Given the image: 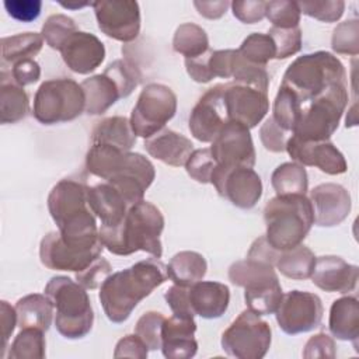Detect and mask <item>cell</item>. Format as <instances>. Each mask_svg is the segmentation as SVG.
I'll return each instance as SVG.
<instances>
[{
    "instance_id": "cell-1",
    "label": "cell",
    "mask_w": 359,
    "mask_h": 359,
    "mask_svg": "<svg viewBox=\"0 0 359 359\" xmlns=\"http://www.w3.org/2000/svg\"><path fill=\"white\" fill-rule=\"evenodd\" d=\"M167 279V266L156 257L111 273L100 286L98 294L105 316L115 324L126 321L139 302Z\"/></svg>"
},
{
    "instance_id": "cell-2",
    "label": "cell",
    "mask_w": 359,
    "mask_h": 359,
    "mask_svg": "<svg viewBox=\"0 0 359 359\" xmlns=\"http://www.w3.org/2000/svg\"><path fill=\"white\" fill-rule=\"evenodd\" d=\"M164 230V216L161 210L147 202L140 201L129 206L123 220L116 226H102L98 236L102 245L115 255H130L144 251L156 258H161L163 245L160 236Z\"/></svg>"
},
{
    "instance_id": "cell-3",
    "label": "cell",
    "mask_w": 359,
    "mask_h": 359,
    "mask_svg": "<svg viewBox=\"0 0 359 359\" xmlns=\"http://www.w3.org/2000/svg\"><path fill=\"white\" fill-rule=\"evenodd\" d=\"M265 237L278 251L293 248L307 237L314 213L306 195H276L264 208Z\"/></svg>"
},
{
    "instance_id": "cell-4",
    "label": "cell",
    "mask_w": 359,
    "mask_h": 359,
    "mask_svg": "<svg viewBox=\"0 0 359 359\" xmlns=\"http://www.w3.org/2000/svg\"><path fill=\"white\" fill-rule=\"evenodd\" d=\"M45 294L56 309L55 327L67 339L86 337L94 323V311L86 289L67 276L50 278L45 286Z\"/></svg>"
},
{
    "instance_id": "cell-5",
    "label": "cell",
    "mask_w": 359,
    "mask_h": 359,
    "mask_svg": "<svg viewBox=\"0 0 359 359\" xmlns=\"http://www.w3.org/2000/svg\"><path fill=\"white\" fill-rule=\"evenodd\" d=\"M334 83H346L344 65L332 53L317 50L294 59L287 66L280 86L294 91L306 105Z\"/></svg>"
},
{
    "instance_id": "cell-6",
    "label": "cell",
    "mask_w": 359,
    "mask_h": 359,
    "mask_svg": "<svg viewBox=\"0 0 359 359\" xmlns=\"http://www.w3.org/2000/svg\"><path fill=\"white\" fill-rule=\"evenodd\" d=\"M273 268L269 264L248 258L236 261L229 268L230 282L244 287L245 304L258 316L273 314L283 296Z\"/></svg>"
},
{
    "instance_id": "cell-7",
    "label": "cell",
    "mask_w": 359,
    "mask_h": 359,
    "mask_svg": "<svg viewBox=\"0 0 359 359\" xmlns=\"http://www.w3.org/2000/svg\"><path fill=\"white\" fill-rule=\"evenodd\" d=\"M348 101V84H331L303 107L300 119L292 133L306 142L328 140L338 129Z\"/></svg>"
},
{
    "instance_id": "cell-8",
    "label": "cell",
    "mask_w": 359,
    "mask_h": 359,
    "mask_svg": "<svg viewBox=\"0 0 359 359\" xmlns=\"http://www.w3.org/2000/svg\"><path fill=\"white\" fill-rule=\"evenodd\" d=\"M86 109L81 84L60 77L43 81L34 97L32 114L42 125H55L76 119Z\"/></svg>"
},
{
    "instance_id": "cell-9",
    "label": "cell",
    "mask_w": 359,
    "mask_h": 359,
    "mask_svg": "<svg viewBox=\"0 0 359 359\" xmlns=\"http://www.w3.org/2000/svg\"><path fill=\"white\" fill-rule=\"evenodd\" d=\"M272 341L269 324L250 309L241 311L222 335L223 351L237 359H261Z\"/></svg>"
},
{
    "instance_id": "cell-10",
    "label": "cell",
    "mask_w": 359,
    "mask_h": 359,
    "mask_svg": "<svg viewBox=\"0 0 359 359\" xmlns=\"http://www.w3.org/2000/svg\"><path fill=\"white\" fill-rule=\"evenodd\" d=\"M177 112V95L164 84L150 83L139 94L130 114V126L136 136L149 139L165 128Z\"/></svg>"
},
{
    "instance_id": "cell-11",
    "label": "cell",
    "mask_w": 359,
    "mask_h": 359,
    "mask_svg": "<svg viewBox=\"0 0 359 359\" xmlns=\"http://www.w3.org/2000/svg\"><path fill=\"white\" fill-rule=\"evenodd\" d=\"M275 314L276 323L285 334L297 335L321 324L324 307L316 293L290 290L282 296Z\"/></svg>"
},
{
    "instance_id": "cell-12",
    "label": "cell",
    "mask_w": 359,
    "mask_h": 359,
    "mask_svg": "<svg viewBox=\"0 0 359 359\" xmlns=\"http://www.w3.org/2000/svg\"><path fill=\"white\" fill-rule=\"evenodd\" d=\"M210 184L217 194L240 209H251L262 196L261 177L251 167L226 168L216 165Z\"/></svg>"
},
{
    "instance_id": "cell-13",
    "label": "cell",
    "mask_w": 359,
    "mask_h": 359,
    "mask_svg": "<svg viewBox=\"0 0 359 359\" xmlns=\"http://www.w3.org/2000/svg\"><path fill=\"white\" fill-rule=\"evenodd\" d=\"M98 28L121 42L136 39L140 32V7L133 0H101L93 3Z\"/></svg>"
},
{
    "instance_id": "cell-14",
    "label": "cell",
    "mask_w": 359,
    "mask_h": 359,
    "mask_svg": "<svg viewBox=\"0 0 359 359\" xmlns=\"http://www.w3.org/2000/svg\"><path fill=\"white\" fill-rule=\"evenodd\" d=\"M102 250V244L88 248L67 244L59 231H49L41 240L39 258L48 269L80 272L101 257Z\"/></svg>"
},
{
    "instance_id": "cell-15",
    "label": "cell",
    "mask_w": 359,
    "mask_h": 359,
    "mask_svg": "<svg viewBox=\"0 0 359 359\" xmlns=\"http://www.w3.org/2000/svg\"><path fill=\"white\" fill-rule=\"evenodd\" d=\"M217 165L254 167L255 149L250 129L238 122L229 121L209 147Z\"/></svg>"
},
{
    "instance_id": "cell-16",
    "label": "cell",
    "mask_w": 359,
    "mask_h": 359,
    "mask_svg": "<svg viewBox=\"0 0 359 359\" xmlns=\"http://www.w3.org/2000/svg\"><path fill=\"white\" fill-rule=\"evenodd\" d=\"M223 104L229 121L248 129L255 128L269 109L268 93L234 81L223 84Z\"/></svg>"
},
{
    "instance_id": "cell-17",
    "label": "cell",
    "mask_w": 359,
    "mask_h": 359,
    "mask_svg": "<svg viewBox=\"0 0 359 359\" xmlns=\"http://www.w3.org/2000/svg\"><path fill=\"white\" fill-rule=\"evenodd\" d=\"M229 122L223 104V84L209 88L195 104L189 115L191 135L203 143H212Z\"/></svg>"
},
{
    "instance_id": "cell-18",
    "label": "cell",
    "mask_w": 359,
    "mask_h": 359,
    "mask_svg": "<svg viewBox=\"0 0 359 359\" xmlns=\"http://www.w3.org/2000/svg\"><path fill=\"white\" fill-rule=\"evenodd\" d=\"M285 150L292 160L303 167H317L330 175H339L348 170L344 154L330 140L306 142L292 135L286 142Z\"/></svg>"
},
{
    "instance_id": "cell-19",
    "label": "cell",
    "mask_w": 359,
    "mask_h": 359,
    "mask_svg": "<svg viewBox=\"0 0 359 359\" xmlns=\"http://www.w3.org/2000/svg\"><path fill=\"white\" fill-rule=\"evenodd\" d=\"M156 177L154 165L140 153L128 151L123 165L107 180L125 198L129 206L143 201L146 189Z\"/></svg>"
},
{
    "instance_id": "cell-20",
    "label": "cell",
    "mask_w": 359,
    "mask_h": 359,
    "mask_svg": "<svg viewBox=\"0 0 359 359\" xmlns=\"http://www.w3.org/2000/svg\"><path fill=\"white\" fill-rule=\"evenodd\" d=\"M310 202L314 213V224L334 227L341 224L349 215L352 202L349 192L339 184L325 182L310 191Z\"/></svg>"
},
{
    "instance_id": "cell-21",
    "label": "cell",
    "mask_w": 359,
    "mask_h": 359,
    "mask_svg": "<svg viewBox=\"0 0 359 359\" xmlns=\"http://www.w3.org/2000/svg\"><path fill=\"white\" fill-rule=\"evenodd\" d=\"M88 187L76 180H60L48 195V210L57 227L87 213L90 209L87 203Z\"/></svg>"
},
{
    "instance_id": "cell-22",
    "label": "cell",
    "mask_w": 359,
    "mask_h": 359,
    "mask_svg": "<svg viewBox=\"0 0 359 359\" xmlns=\"http://www.w3.org/2000/svg\"><path fill=\"white\" fill-rule=\"evenodd\" d=\"M65 65L74 73L88 74L105 59L104 43L90 32H74L60 49Z\"/></svg>"
},
{
    "instance_id": "cell-23",
    "label": "cell",
    "mask_w": 359,
    "mask_h": 359,
    "mask_svg": "<svg viewBox=\"0 0 359 359\" xmlns=\"http://www.w3.org/2000/svg\"><path fill=\"white\" fill-rule=\"evenodd\" d=\"M359 268L348 264L337 255H323L316 258L311 282L324 292L349 293L353 292L358 283Z\"/></svg>"
},
{
    "instance_id": "cell-24",
    "label": "cell",
    "mask_w": 359,
    "mask_h": 359,
    "mask_svg": "<svg viewBox=\"0 0 359 359\" xmlns=\"http://www.w3.org/2000/svg\"><path fill=\"white\" fill-rule=\"evenodd\" d=\"M196 323L194 317L172 314L161 328V352L167 359H189L198 351L195 339Z\"/></svg>"
},
{
    "instance_id": "cell-25",
    "label": "cell",
    "mask_w": 359,
    "mask_h": 359,
    "mask_svg": "<svg viewBox=\"0 0 359 359\" xmlns=\"http://www.w3.org/2000/svg\"><path fill=\"white\" fill-rule=\"evenodd\" d=\"M188 297L195 316L213 320L226 313L230 303V289L220 282L199 280L188 286Z\"/></svg>"
},
{
    "instance_id": "cell-26",
    "label": "cell",
    "mask_w": 359,
    "mask_h": 359,
    "mask_svg": "<svg viewBox=\"0 0 359 359\" xmlns=\"http://www.w3.org/2000/svg\"><path fill=\"white\" fill-rule=\"evenodd\" d=\"M144 149L146 151L171 167H181L185 165L188 157L194 151L192 142L168 128H163L156 135L144 139Z\"/></svg>"
},
{
    "instance_id": "cell-27",
    "label": "cell",
    "mask_w": 359,
    "mask_h": 359,
    "mask_svg": "<svg viewBox=\"0 0 359 359\" xmlns=\"http://www.w3.org/2000/svg\"><path fill=\"white\" fill-rule=\"evenodd\" d=\"M87 203L102 226H116L129 209L121 192L109 182L97 184L87 191Z\"/></svg>"
},
{
    "instance_id": "cell-28",
    "label": "cell",
    "mask_w": 359,
    "mask_h": 359,
    "mask_svg": "<svg viewBox=\"0 0 359 359\" xmlns=\"http://www.w3.org/2000/svg\"><path fill=\"white\" fill-rule=\"evenodd\" d=\"M328 328L332 337L341 341H351L358 349L359 302L355 296H344L332 302Z\"/></svg>"
},
{
    "instance_id": "cell-29",
    "label": "cell",
    "mask_w": 359,
    "mask_h": 359,
    "mask_svg": "<svg viewBox=\"0 0 359 359\" xmlns=\"http://www.w3.org/2000/svg\"><path fill=\"white\" fill-rule=\"evenodd\" d=\"M29 112V100L24 87L18 86L4 69L0 73V122L15 123Z\"/></svg>"
},
{
    "instance_id": "cell-30",
    "label": "cell",
    "mask_w": 359,
    "mask_h": 359,
    "mask_svg": "<svg viewBox=\"0 0 359 359\" xmlns=\"http://www.w3.org/2000/svg\"><path fill=\"white\" fill-rule=\"evenodd\" d=\"M86 97V112L88 115H101L112 107L119 98L121 93L115 81L105 73L91 76L81 83Z\"/></svg>"
},
{
    "instance_id": "cell-31",
    "label": "cell",
    "mask_w": 359,
    "mask_h": 359,
    "mask_svg": "<svg viewBox=\"0 0 359 359\" xmlns=\"http://www.w3.org/2000/svg\"><path fill=\"white\" fill-rule=\"evenodd\" d=\"M53 304L46 294H27L15 303L17 324L20 328L34 327L48 331L53 317Z\"/></svg>"
},
{
    "instance_id": "cell-32",
    "label": "cell",
    "mask_w": 359,
    "mask_h": 359,
    "mask_svg": "<svg viewBox=\"0 0 359 359\" xmlns=\"http://www.w3.org/2000/svg\"><path fill=\"white\" fill-rule=\"evenodd\" d=\"M108 144L129 151L136 143L130 121L125 116H109L100 121L91 133V144Z\"/></svg>"
},
{
    "instance_id": "cell-33",
    "label": "cell",
    "mask_w": 359,
    "mask_h": 359,
    "mask_svg": "<svg viewBox=\"0 0 359 359\" xmlns=\"http://www.w3.org/2000/svg\"><path fill=\"white\" fill-rule=\"evenodd\" d=\"M208 264L202 254L196 251H180L167 265L168 278L180 286H191L203 279Z\"/></svg>"
},
{
    "instance_id": "cell-34",
    "label": "cell",
    "mask_w": 359,
    "mask_h": 359,
    "mask_svg": "<svg viewBox=\"0 0 359 359\" xmlns=\"http://www.w3.org/2000/svg\"><path fill=\"white\" fill-rule=\"evenodd\" d=\"M128 151L108 144H91L86 156V168L90 174L108 180L125 163Z\"/></svg>"
},
{
    "instance_id": "cell-35",
    "label": "cell",
    "mask_w": 359,
    "mask_h": 359,
    "mask_svg": "<svg viewBox=\"0 0 359 359\" xmlns=\"http://www.w3.org/2000/svg\"><path fill=\"white\" fill-rule=\"evenodd\" d=\"M316 258L317 257L309 247L299 244L293 248L280 251L275 266L283 276L289 279L303 280L311 276L316 265Z\"/></svg>"
},
{
    "instance_id": "cell-36",
    "label": "cell",
    "mask_w": 359,
    "mask_h": 359,
    "mask_svg": "<svg viewBox=\"0 0 359 359\" xmlns=\"http://www.w3.org/2000/svg\"><path fill=\"white\" fill-rule=\"evenodd\" d=\"M271 184L276 195H306L309 188L307 171L296 161L283 163L273 170Z\"/></svg>"
},
{
    "instance_id": "cell-37",
    "label": "cell",
    "mask_w": 359,
    "mask_h": 359,
    "mask_svg": "<svg viewBox=\"0 0 359 359\" xmlns=\"http://www.w3.org/2000/svg\"><path fill=\"white\" fill-rule=\"evenodd\" d=\"M43 46V36L38 32H21L1 38V57L11 65L34 59Z\"/></svg>"
},
{
    "instance_id": "cell-38",
    "label": "cell",
    "mask_w": 359,
    "mask_h": 359,
    "mask_svg": "<svg viewBox=\"0 0 359 359\" xmlns=\"http://www.w3.org/2000/svg\"><path fill=\"white\" fill-rule=\"evenodd\" d=\"M172 48L177 53L185 56V59L195 57L209 49V38L202 27L194 22H185L175 29Z\"/></svg>"
},
{
    "instance_id": "cell-39",
    "label": "cell",
    "mask_w": 359,
    "mask_h": 359,
    "mask_svg": "<svg viewBox=\"0 0 359 359\" xmlns=\"http://www.w3.org/2000/svg\"><path fill=\"white\" fill-rule=\"evenodd\" d=\"M303 107V102L299 100L294 91L286 86H280L273 101L272 118L283 130L293 132L300 119Z\"/></svg>"
},
{
    "instance_id": "cell-40",
    "label": "cell",
    "mask_w": 359,
    "mask_h": 359,
    "mask_svg": "<svg viewBox=\"0 0 359 359\" xmlns=\"http://www.w3.org/2000/svg\"><path fill=\"white\" fill-rule=\"evenodd\" d=\"M45 331L34 327L21 328L14 338L8 355V359H42L45 358Z\"/></svg>"
},
{
    "instance_id": "cell-41",
    "label": "cell",
    "mask_w": 359,
    "mask_h": 359,
    "mask_svg": "<svg viewBox=\"0 0 359 359\" xmlns=\"http://www.w3.org/2000/svg\"><path fill=\"white\" fill-rule=\"evenodd\" d=\"M237 50L244 59L259 66H266L271 59L276 57V49L272 38L262 32L250 34Z\"/></svg>"
},
{
    "instance_id": "cell-42",
    "label": "cell",
    "mask_w": 359,
    "mask_h": 359,
    "mask_svg": "<svg viewBox=\"0 0 359 359\" xmlns=\"http://www.w3.org/2000/svg\"><path fill=\"white\" fill-rule=\"evenodd\" d=\"M102 73H105L115 81L121 93V98L130 95L142 80L139 67L129 57L114 60L105 67Z\"/></svg>"
},
{
    "instance_id": "cell-43",
    "label": "cell",
    "mask_w": 359,
    "mask_h": 359,
    "mask_svg": "<svg viewBox=\"0 0 359 359\" xmlns=\"http://www.w3.org/2000/svg\"><path fill=\"white\" fill-rule=\"evenodd\" d=\"M265 67L266 66H259V65L248 62L237 50L236 60L233 65L231 79L234 83L245 84V86L254 87L257 90H261L264 93H268L269 74Z\"/></svg>"
},
{
    "instance_id": "cell-44",
    "label": "cell",
    "mask_w": 359,
    "mask_h": 359,
    "mask_svg": "<svg viewBox=\"0 0 359 359\" xmlns=\"http://www.w3.org/2000/svg\"><path fill=\"white\" fill-rule=\"evenodd\" d=\"M77 31L79 27L73 18L66 14H52L43 22L41 35L52 49L60 52L65 42Z\"/></svg>"
},
{
    "instance_id": "cell-45",
    "label": "cell",
    "mask_w": 359,
    "mask_h": 359,
    "mask_svg": "<svg viewBox=\"0 0 359 359\" xmlns=\"http://www.w3.org/2000/svg\"><path fill=\"white\" fill-rule=\"evenodd\" d=\"M331 48L339 55L356 56L359 53V21L356 18L339 22L334 28Z\"/></svg>"
},
{
    "instance_id": "cell-46",
    "label": "cell",
    "mask_w": 359,
    "mask_h": 359,
    "mask_svg": "<svg viewBox=\"0 0 359 359\" xmlns=\"http://www.w3.org/2000/svg\"><path fill=\"white\" fill-rule=\"evenodd\" d=\"M300 8L297 1L289 0H273L266 1L265 17L276 28H294L300 22Z\"/></svg>"
},
{
    "instance_id": "cell-47",
    "label": "cell",
    "mask_w": 359,
    "mask_h": 359,
    "mask_svg": "<svg viewBox=\"0 0 359 359\" xmlns=\"http://www.w3.org/2000/svg\"><path fill=\"white\" fill-rule=\"evenodd\" d=\"M165 317L158 311H147L140 316L135 325V334L150 351L161 348V328Z\"/></svg>"
},
{
    "instance_id": "cell-48",
    "label": "cell",
    "mask_w": 359,
    "mask_h": 359,
    "mask_svg": "<svg viewBox=\"0 0 359 359\" xmlns=\"http://www.w3.org/2000/svg\"><path fill=\"white\" fill-rule=\"evenodd\" d=\"M268 35L272 38L276 49L275 59H286L296 55L302 49V29L294 28H276L271 27Z\"/></svg>"
},
{
    "instance_id": "cell-49",
    "label": "cell",
    "mask_w": 359,
    "mask_h": 359,
    "mask_svg": "<svg viewBox=\"0 0 359 359\" xmlns=\"http://www.w3.org/2000/svg\"><path fill=\"white\" fill-rule=\"evenodd\" d=\"M300 13L313 17L323 22L338 21L345 10L342 0H323V1H297Z\"/></svg>"
},
{
    "instance_id": "cell-50",
    "label": "cell",
    "mask_w": 359,
    "mask_h": 359,
    "mask_svg": "<svg viewBox=\"0 0 359 359\" xmlns=\"http://www.w3.org/2000/svg\"><path fill=\"white\" fill-rule=\"evenodd\" d=\"M216 161L210 153V149H198L191 153L185 163V170L191 178L201 184L210 182L212 172L216 167Z\"/></svg>"
},
{
    "instance_id": "cell-51",
    "label": "cell",
    "mask_w": 359,
    "mask_h": 359,
    "mask_svg": "<svg viewBox=\"0 0 359 359\" xmlns=\"http://www.w3.org/2000/svg\"><path fill=\"white\" fill-rule=\"evenodd\" d=\"M111 272H112L111 264L105 258L98 257L87 268H84L80 272H76V280L84 289L94 290L104 283V280L111 275Z\"/></svg>"
},
{
    "instance_id": "cell-52",
    "label": "cell",
    "mask_w": 359,
    "mask_h": 359,
    "mask_svg": "<svg viewBox=\"0 0 359 359\" xmlns=\"http://www.w3.org/2000/svg\"><path fill=\"white\" fill-rule=\"evenodd\" d=\"M259 139L264 144V147L272 153H282L286 149V130H283L273 118H268L261 129H259Z\"/></svg>"
},
{
    "instance_id": "cell-53",
    "label": "cell",
    "mask_w": 359,
    "mask_h": 359,
    "mask_svg": "<svg viewBox=\"0 0 359 359\" xmlns=\"http://www.w3.org/2000/svg\"><path fill=\"white\" fill-rule=\"evenodd\" d=\"M230 6L233 15L244 24H255L265 17L266 1L262 0H234Z\"/></svg>"
},
{
    "instance_id": "cell-54",
    "label": "cell",
    "mask_w": 359,
    "mask_h": 359,
    "mask_svg": "<svg viewBox=\"0 0 359 359\" xmlns=\"http://www.w3.org/2000/svg\"><path fill=\"white\" fill-rule=\"evenodd\" d=\"M8 15L21 22H31L41 14V0H6L3 3Z\"/></svg>"
},
{
    "instance_id": "cell-55",
    "label": "cell",
    "mask_w": 359,
    "mask_h": 359,
    "mask_svg": "<svg viewBox=\"0 0 359 359\" xmlns=\"http://www.w3.org/2000/svg\"><path fill=\"white\" fill-rule=\"evenodd\" d=\"M164 299L167 304L170 306L172 314L181 316V317H194V311L191 309L189 297H188V286H180V285H172L170 286L165 293Z\"/></svg>"
},
{
    "instance_id": "cell-56",
    "label": "cell",
    "mask_w": 359,
    "mask_h": 359,
    "mask_svg": "<svg viewBox=\"0 0 359 359\" xmlns=\"http://www.w3.org/2000/svg\"><path fill=\"white\" fill-rule=\"evenodd\" d=\"M303 358L311 359V358H335V342L334 339L324 334H316L313 335L304 345V349L302 352Z\"/></svg>"
},
{
    "instance_id": "cell-57",
    "label": "cell",
    "mask_w": 359,
    "mask_h": 359,
    "mask_svg": "<svg viewBox=\"0 0 359 359\" xmlns=\"http://www.w3.org/2000/svg\"><path fill=\"white\" fill-rule=\"evenodd\" d=\"M11 79L21 87L32 84L35 81L39 80L41 77V67L38 65V62H35L34 59H27V60H21L13 65L11 70H10Z\"/></svg>"
},
{
    "instance_id": "cell-58",
    "label": "cell",
    "mask_w": 359,
    "mask_h": 359,
    "mask_svg": "<svg viewBox=\"0 0 359 359\" xmlns=\"http://www.w3.org/2000/svg\"><path fill=\"white\" fill-rule=\"evenodd\" d=\"M149 348L146 344L135 334V335H126L122 339L118 341L114 352V358H139L144 359L147 358Z\"/></svg>"
},
{
    "instance_id": "cell-59",
    "label": "cell",
    "mask_w": 359,
    "mask_h": 359,
    "mask_svg": "<svg viewBox=\"0 0 359 359\" xmlns=\"http://www.w3.org/2000/svg\"><path fill=\"white\" fill-rule=\"evenodd\" d=\"M212 49H208L205 53L195 56V57H188L185 59V69L188 76L196 81V83H209L213 80L210 67H209V56H210Z\"/></svg>"
},
{
    "instance_id": "cell-60",
    "label": "cell",
    "mask_w": 359,
    "mask_h": 359,
    "mask_svg": "<svg viewBox=\"0 0 359 359\" xmlns=\"http://www.w3.org/2000/svg\"><path fill=\"white\" fill-rule=\"evenodd\" d=\"M280 251L275 250L266 240L265 234L259 236L258 238L254 240V243L251 244L248 252H247V258L252 259V261H259V262H265L269 264L272 266H275L276 259L279 257Z\"/></svg>"
},
{
    "instance_id": "cell-61",
    "label": "cell",
    "mask_w": 359,
    "mask_h": 359,
    "mask_svg": "<svg viewBox=\"0 0 359 359\" xmlns=\"http://www.w3.org/2000/svg\"><path fill=\"white\" fill-rule=\"evenodd\" d=\"M0 324H1V356L7 348V342L17 324V311L15 307H11L8 302H0Z\"/></svg>"
},
{
    "instance_id": "cell-62",
    "label": "cell",
    "mask_w": 359,
    "mask_h": 359,
    "mask_svg": "<svg viewBox=\"0 0 359 359\" xmlns=\"http://www.w3.org/2000/svg\"><path fill=\"white\" fill-rule=\"evenodd\" d=\"M194 6L202 17L209 20H217L223 14H226L230 3L227 0H210V1L196 0L194 1Z\"/></svg>"
},
{
    "instance_id": "cell-63",
    "label": "cell",
    "mask_w": 359,
    "mask_h": 359,
    "mask_svg": "<svg viewBox=\"0 0 359 359\" xmlns=\"http://www.w3.org/2000/svg\"><path fill=\"white\" fill-rule=\"evenodd\" d=\"M59 4L65 8H81V7H86V6H93V3L90 1H59Z\"/></svg>"
}]
</instances>
